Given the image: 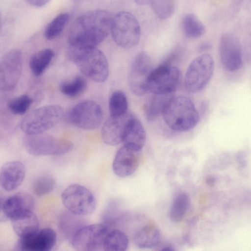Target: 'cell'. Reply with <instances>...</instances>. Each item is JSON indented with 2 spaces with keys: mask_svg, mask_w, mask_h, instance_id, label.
<instances>
[{
  "mask_svg": "<svg viewBox=\"0 0 251 251\" xmlns=\"http://www.w3.org/2000/svg\"><path fill=\"white\" fill-rule=\"evenodd\" d=\"M54 179L48 175H42L37 177L32 184V191L38 197L46 195L54 189Z\"/></svg>",
  "mask_w": 251,
  "mask_h": 251,
  "instance_id": "4dcf8cb0",
  "label": "cell"
},
{
  "mask_svg": "<svg viewBox=\"0 0 251 251\" xmlns=\"http://www.w3.org/2000/svg\"><path fill=\"white\" fill-rule=\"evenodd\" d=\"M128 100L125 93L120 90L114 91L109 100V110L111 116H119L126 113Z\"/></svg>",
  "mask_w": 251,
  "mask_h": 251,
  "instance_id": "f1b7e54d",
  "label": "cell"
},
{
  "mask_svg": "<svg viewBox=\"0 0 251 251\" xmlns=\"http://www.w3.org/2000/svg\"><path fill=\"white\" fill-rule=\"evenodd\" d=\"M159 229L153 225H146L137 230L133 235L135 245L142 249L156 248L161 242Z\"/></svg>",
  "mask_w": 251,
  "mask_h": 251,
  "instance_id": "7402d4cb",
  "label": "cell"
},
{
  "mask_svg": "<svg viewBox=\"0 0 251 251\" xmlns=\"http://www.w3.org/2000/svg\"><path fill=\"white\" fill-rule=\"evenodd\" d=\"M109 231V227L103 223L84 226L76 231L71 242L76 251L103 250L105 238Z\"/></svg>",
  "mask_w": 251,
  "mask_h": 251,
  "instance_id": "30bf717a",
  "label": "cell"
},
{
  "mask_svg": "<svg viewBox=\"0 0 251 251\" xmlns=\"http://www.w3.org/2000/svg\"><path fill=\"white\" fill-rule=\"evenodd\" d=\"M110 33L115 43L125 49L137 45L141 36L137 20L131 13L124 11L117 13L113 17Z\"/></svg>",
  "mask_w": 251,
  "mask_h": 251,
  "instance_id": "8992f818",
  "label": "cell"
},
{
  "mask_svg": "<svg viewBox=\"0 0 251 251\" xmlns=\"http://www.w3.org/2000/svg\"><path fill=\"white\" fill-rule=\"evenodd\" d=\"M180 79L181 73L177 67L163 63L152 70L148 79V91L152 94L174 93Z\"/></svg>",
  "mask_w": 251,
  "mask_h": 251,
  "instance_id": "9c48e42d",
  "label": "cell"
},
{
  "mask_svg": "<svg viewBox=\"0 0 251 251\" xmlns=\"http://www.w3.org/2000/svg\"><path fill=\"white\" fill-rule=\"evenodd\" d=\"M61 201L68 211L80 216L92 214L97 206L96 199L92 192L79 184L67 186L62 193Z\"/></svg>",
  "mask_w": 251,
  "mask_h": 251,
  "instance_id": "52a82bcc",
  "label": "cell"
},
{
  "mask_svg": "<svg viewBox=\"0 0 251 251\" xmlns=\"http://www.w3.org/2000/svg\"><path fill=\"white\" fill-rule=\"evenodd\" d=\"M219 57L221 64L226 71L234 72L243 64L242 48L238 38L230 33L224 34L219 42Z\"/></svg>",
  "mask_w": 251,
  "mask_h": 251,
  "instance_id": "5bb4252c",
  "label": "cell"
},
{
  "mask_svg": "<svg viewBox=\"0 0 251 251\" xmlns=\"http://www.w3.org/2000/svg\"><path fill=\"white\" fill-rule=\"evenodd\" d=\"M150 56L145 52H139L133 59L128 75V85L131 92L139 96L148 91V82L152 71Z\"/></svg>",
  "mask_w": 251,
  "mask_h": 251,
  "instance_id": "7c38bea8",
  "label": "cell"
},
{
  "mask_svg": "<svg viewBox=\"0 0 251 251\" xmlns=\"http://www.w3.org/2000/svg\"><path fill=\"white\" fill-rule=\"evenodd\" d=\"M150 3L156 15L162 20L170 18L175 11V0H151Z\"/></svg>",
  "mask_w": 251,
  "mask_h": 251,
  "instance_id": "1f68e13d",
  "label": "cell"
},
{
  "mask_svg": "<svg viewBox=\"0 0 251 251\" xmlns=\"http://www.w3.org/2000/svg\"><path fill=\"white\" fill-rule=\"evenodd\" d=\"M133 117L127 112L119 116L110 115L101 128L103 142L109 146H115L123 142L128 123Z\"/></svg>",
  "mask_w": 251,
  "mask_h": 251,
  "instance_id": "2e32d148",
  "label": "cell"
},
{
  "mask_svg": "<svg viewBox=\"0 0 251 251\" xmlns=\"http://www.w3.org/2000/svg\"><path fill=\"white\" fill-rule=\"evenodd\" d=\"M140 153L141 151L123 145L117 151L114 158L112 163L114 173L121 177L132 175L139 165Z\"/></svg>",
  "mask_w": 251,
  "mask_h": 251,
  "instance_id": "ac0fdd59",
  "label": "cell"
},
{
  "mask_svg": "<svg viewBox=\"0 0 251 251\" xmlns=\"http://www.w3.org/2000/svg\"><path fill=\"white\" fill-rule=\"evenodd\" d=\"M190 204V199L185 193L176 195L173 199L169 211L170 219L175 223L181 221L187 212Z\"/></svg>",
  "mask_w": 251,
  "mask_h": 251,
  "instance_id": "4316f807",
  "label": "cell"
},
{
  "mask_svg": "<svg viewBox=\"0 0 251 251\" xmlns=\"http://www.w3.org/2000/svg\"><path fill=\"white\" fill-rule=\"evenodd\" d=\"M69 119L75 126L85 130L98 127L103 119L100 106L93 100H86L75 105L69 114Z\"/></svg>",
  "mask_w": 251,
  "mask_h": 251,
  "instance_id": "8fae6325",
  "label": "cell"
},
{
  "mask_svg": "<svg viewBox=\"0 0 251 251\" xmlns=\"http://www.w3.org/2000/svg\"><path fill=\"white\" fill-rule=\"evenodd\" d=\"M68 57L86 76L103 82L109 75V64L104 53L97 48L78 50L67 48Z\"/></svg>",
  "mask_w": 251,
  "mask_h": 251,
  "instance_id": "7a4b0ae2",
  "label": "cell"
},
{
  "mask_svg": "<svg viewBox=\"0 0 251 251\" xmlns=\"http://www.w3.org/2000/svg\"><path fill=\"white\" fill-rule=\"evenodd\" d=\"M27 2L35 7H42L47 4L50 0H25Z\"/></svg>",
  "mask_w": 251,
  "mask_h": 251,
  "instance_id": "e575fe53",
  "label": "cell"
},
{
  "mask_svg": "<svg viewBox=\"0 0 251 251\" xmlns=\"http://www.w3.org/2000/svg\"><path fill=\"white\" fill-rule=\"evenodd\" d=\"M23 58L20 50H10L2 57L0 64V88L9 91L17 85L22 71Z\"/></svg>",
  "mask_w": 251,
  "mask_h": 251,
  "instance_id": "4fadbf2b",
  "label": "cell"
},
{
  "mask_svg": "<svg viewBox=\"0 0 251 251\" xmlns=\"http://www.w3.org/2000/svg\"><path fill=\"white\" fill-rule=\"evenodd\" d=\"M62 108L58 105L50 104L38 107L25 116L20 127L26 134L43 133L51 128L61 119Z\"/></svg>",
  "mask_w": 251,
  "mask_h": 251,
  "instance_id": "277c9868",
  "label": "cell"
},
{
  "mask_svg": "<svg viewBox=\"0 0 251 251\" xmlns=\"http://www.w3.org/2000/svg\"><path fill=\"white\" fill-rule=\"evenodd\" d=\"M10 220L14 232L19 238L29 235L39 229L38 219L32 211L20 213Z\"/></svg>",
  "mask_w": 251,
  "mask_h": 251,
  "instance_id": "ffe728a7",
  "label": "cell"
},
{
  "mask_svg": "<svg viewBox=\"0 0 251 251\" xmlns=\"http://www.w3.org/2000/svg\"><path fill=\"white\" fill-rule=\"evenodd\" d=\"M173 97V93L153 94V96L146 104L144 111L147 120L154 121L159 115H162L167 104Z\"/></svg>",
  "mask_w": 251,
  "mask_h": 251,
  "instance_id": "603a6c76",
  "label": "cell"
},
{
  "mask_svg": "<svg viewBox=\"0 0 251 251\" xmlns=\"http://www.w3.org/2000/svg\"><path fill=\"white\" fill-rule=\"evenodd\" d=\"M146 140V133L141 122L134 116L130 120L123 143L124 145L141 151Z\"/></svg>",
  "mask_w": 251,
  "mask_h": 251,
  "instance_id": "44dd1931",
  "label": "cell"
},
{
  "mask_svg": "<svg viewBox=\"0 0 251 251\" xmlns=\"http://www.w3.org/2000/svg\"><path fill=\"white\" fill-rule=\"evenodd\" d=\"M23 144L27 152L34 156L62 155L70 152L73 148L71 141L44 133L25 134Z\"/></svg>",
  "mask_w": 251,
  "mask_h": 251,
  "instance_id": "5b68a950",
  "label": "cell"
},
{
  "mask_svg": "<svg viewBox=\"0 0 251 251\" xmlns=\"http://www.w3.org/2000/svg\"><path fill=\"white\" fill-rule=\"evenodd\" d=\"M166 125L176 131H186L198 124L200 115L189 98L185 96L173 97L162 114Z\"/></svg>",
  "mask_w": 251,
  "mask_h": 251,
  "instance_id": "3957f363",
  "label": "cell"
},
{
  "mask_svg": "<svg viewBox=\"0 0 251 251\" xmlns=\"http://www.w3.org/2000/svg\"><path fill=\"white\" fill-rule=\"evenodd\" d=\"M54 55V51L50 49L41 50L31 56L29 67L36 76L41 75L50 64Z\"/></svg>",
  "mask_w": 251,
  "mask_h": 251,
  "instance_id": "cb8c5ba5",
  "label": "cell"
},
{
  "mask_svg": "<svg viewBox=\"0 0 251 251\" xmlns=\"http://www.w3.org/2000/svg\"><path fill=\"white\" fill-rule=\"evenodd\" d=\"M135 1L139 4H141V5H144V4H147L148 3H150V1L151 0H134Z\"/></svg>",
  "mask_w": 251,
  "mask_h": 251,
  "instance_id": "74e56055",
  "label": "cell"
},
{
  "mask_svg": "<svg viewBox=\"0 0 251 251\" xmlns=\"http://www.w3.org/2000/svg\"><path fill=\"white\" fill-rule=\"evenodd\" d=\"M112 19L103 10L91 11L79 16L70 29L68 47L78 50L97 48L110 33Z\"/></svg>",
  "mask_w": 251,
  "mask_h": 251,
  "instance_id": "6da1fadb",
  "label": "cell"
},
{
  "mask_svg": "<svg viewBox=\"0 0 251 251\" xmlns=\"http://www.w3.org/2000/svg\"><path fill=\"white\" fill-rule=\"evenodd\" d=\"M32 102V99L28 95L24 94L10 100L8 107L15 115H23L28 110Z\"/></svg>",
  "mask_w": 251,
  "mask_h": 251,
  "instance_id": "836d02e7",
  "label": "cell"
},
{
  "mask_svg": "<svg viewBox=\"0 0 251 251\" xmlns=\"http://www.w3.org/2000/svg\"><path fill=\"white\" fill-rule=\"evenodd\" d=\"M214 61L210 54H202L195 58L189 64L184 77L187 90L197 93L202 90L212 77Z\"/></svg>",
  "mask_w": 251,
  "mask_h": 251,
  "instance_id": "ba28073f",
  "label": "cell"
},
{
  "mask_svg": "<svg viewBox=\"0 0 251 251\" xmlns=\"http://www.w3.org/2000/svg\"><path fill=\"white\" fill-rule=\"evenodd\" d=\"M181 25L183 33L187 38H198L204 33V26L193 14L185 15L182 19Z\"/></svg>",
  "mask_w": 251,
  "mask_h": 251,
  "instance_id": "484cf974",
  "label": "cell"
},
{
  "mask_svg": "<svg viewBox=\"0 0 251 251\" xmlns=\"http://www.w3.org/2000/svg\"><path fill=\"white\" fill-rule=\"evenodd\" d=\"M34 200L29 193L17 192L10 196L0 199V219L1 221L10 219L22 212L32 211Z\"/></svg>",
  "mask_w": 251,
  "mask_h": 251,
  "instance_id": "9a60e30c",
  "label": "cell"
},
{
  "mask_svg": "<svg viewBox=\"0 0 251 251\" xmlns=\"http://www.w3.org/2000/svg\"><path fill=\"white\" fill-rule=\"evenodd\" d=\"M161 249L159 250L161 251H174L175 249L171 245H165L162 246H160Z\"/></svg>",
  "mask_w": 251,
  "mask_h": 251,
  "instance_id": "8d00e7d4",
  "label": "cell"
},
{
  "mask_svg": "<svg viewBox=\"0 0 251 251\" xmlns=\"http://www.w3.org/2000/svg\"><path fill=\"white\" fill-rule=\"evenodd\" d=\"M25 173V167L21 161H11L5 163L0 172L1 187L6 191L16 189L23 182Z\"/></svg>",
  "mask_w": 251,
  "mask_h": 251,
  "instance_id": "d6986e66",
  "label": "cell"
},
{
  "mask_svg": "<svg viewBox=\"0 0 251 251\" xmlns=\"http://www.w3.org/2000/svg\"><path fill=\"white\" fill-rule=\"evenodd\" d=\"M69 19L70 15L67 13H61L54 18L45 28V38L51 40L57 37L64 29Z\"/></svg>",
  "mask_w": 251,
  "mask_h": 251,
  "instance_id": "83f0119b",
  "label": "cell"
},
{
  "mask_svg": "<svg viewBox=\"0 0 251 251\" xmlns=\"http://www.w3.org/2000/svg\"><path fill=\"white\" fill-rule=\"evenodd\" d=\"M127 235L120 229L110 230L107 234L103 247L106 251H125L128 246Z\"/></svg>",
  "mask_w": 251,
  "mask_h": 251,
  "instance_id": "d4e9b609",
  "label": "cell"
},
{
  "mask_svg": "<svg viewBox=\"0 0 251 251\" xmlns=\"http://www.w3.org/2000/svg\"><path fill=\"white\" fill-rule=\"evenodd\" d=\"M211 48V45L207 42H204L200 45L199 50L201 51L209 50Z\"/></svg>",
  "mask_w": 251,
  "mask_h": 251,
  "instance_id": "d590c367",
  "label": "cell"
},
{
  "mask_svg": "<svg viewBox=\"0 0 251 251\" xmlns=\"http://www.w3.org/2000/svg\"><path fill=\"white\" fill-rule=\"evenodd\" d=\"M87 82L84 78L77 76L71 80L62 82L60 85V91L69 97L81 95L86 89Z\"/></svg>",
  "mask_w": 251,
  "mask_h": 251,
  "instance_id": "f546056e",
  "label": "cell"
},
{
  "mask_svg": "<svg viewBox=\"0 0 251 251\" xmlns=\"http://www.w3.org/2000/svg\"><path fill=\"white\" fill-rule=\"evenodd\" d=\"M57 241L55 231L50 227L39 229L26 237L19 238L18 247L25 251H49Z\"/></svg>",
  "mask_w": 251,
  "mask_h": 251,
  "instance_id": "e0dca14e",
  "label": "cell"
},
{
  "mask_svg": "<svg viewBox=\"0 0 251 251\" xmlns=\"http://www.w3.org/2000/svg\"><path fill=\"white\" fill-rule=\"evenodd\" d=\"M60 224V228L65 236L71 240L76 231L83 226H79L78 216L71 212L63 215Z\"/></svg>",
  "mask_w": 251,
  "mask_h": 251,
  "instance_id": "d6a6232c",
  "label": "cell"
}]
</instances>
